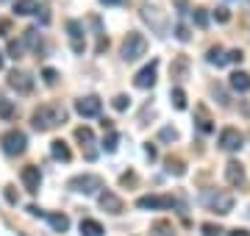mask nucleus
I'll return each mask as SVG.
<instances>
[{
	"instance_id": "nucleus-41",
	"label": "nucleus",
	"mask_w": 250,
	"mask_h": 236,
	"mask_svg": "<svg viewBox=\"0 0 250 236\" xmlns=\"http://www.w3.org/2000/svg\"><path fill=\"white\" fill-rule=\"evenodd\" d=\"M28 214H31V217H45L47 211H45V209H39V206H28Z\"/></svg>"
},
{
	"instance_id": "nucleus-5",
	"label": "nucleus",
	"mask_w": 250,
	"mask_h": 236,
	"mask_svg": "<svg viewBox=\"0 0 250 236\" xmlns=\"http://www.w3.org/2000/svg\"><path fill=\"white\" fill-rule=\"evenodd\" d=\"M142 20L147 22V25L159 34V37H164L167 31H170V22H167V17L161 14L159 6H150V3H142Z\"/></svg>"
},
{
	"instance_id": "nucleus-31",
	"label": "nucleus",
	"mask_w": 250,
	"mask_h": 236,
	"mask_svg": "<svg viewBox=\"0 0 250 236\" xmlns=\"http://www.w3.org/2000/svg\"><path fill=\"white\" fill-rule=\"evenodd\" d=\"M200 231H203V236H223L225 231L220 225H214V222H203V225H200Z\"/></svg>"
},
{
	"instance_id": "nucleus-45",
	"label": "nucleus",
	"mask_w": 250,
	"mask_h": 236,
	"mask_svg": "<svg viewBox=\"0 0 250 236\" xmlns=\"http://www.w3.org/2000/svg\"><path fill=\"white\" fill-rule=\"evenodd\" d=\"M100 3H106V6H123L125 0H100Z\"/></svg>"
},
{
	"instance_id": "nucleus-38",
	"label": "nucleus",
	"mask_w": 250,
	"mask_h": 236,
	"mask_svg": "<svg viewBox=\"0 0 250 236\" xmlns=\"http://www.w3.org/2000/svg\"><path fill=\"white\" fill-rule=\"evenodd\" d=\"M159 137L164 139V142H175V139H178V131H175V128H161Z\"/></svg>"
},
{
	"instance_id": "nucleus-36",
	"label": "nucleus",
	"mask_w": 250,
	"mask_h": 236,
	"mask_svg": "<svg viewBox=\"0 0 250 236\" xmlns=\"http://www.w3.org/2000/svg\"><path fill=\"white\" fill-rule=\"evenodd\" d=\"M214 20H217V22H228V20H231V11L225 9V6H217V9H214Z\"/></svg>"
},
{
	"instance_id": "nucleus-25",
	"label": "nucleus",
	"mask_w": 250,
	"mask_h": 236,
	"mask_svg": "<svg viewBox=\"0 0 250 236\" xmlns=\"http://www.w3.org/2000/svg\"><path fill=\"white\" fill-rule=\"evenodd\" d=\"M22 45L31 47V50H39V31L36 28H28L25 34H22Z\"/></svg>"
},
{
	"instance_id": "nucleus-4",
	"label": "nucleus",
	"mask_w": 250,
	"mask_h": 236,
	"mask_svg": "<svg viewBox=\"0 0 250 236\" xmlns=\"http://www.w3.org/2000/svg\"><path fill=\"white\" fill-rule=\"evenodd\" d=\"M0 145H3V153H6V156H22V153H25L28 139H25L22 131L11 128V131H6V134L0 137Z\"/></svg>"
},
{
	"instance_id": "nucleus-37",
	"label": "nucleus",
	"mask_w": 250,
	"mask_h": 236,
	"mask_svg": "<svg viewBox=\"0 0 250 236\" xmlns=\"http://www.w3.org/2000/svg\"><path fill=\"white\" fill-rule=\"evenodd\" d=\"M42 78H45L47 86H56V83H59V73H56V70H50V67H47L45 73H42Z\"/></svg>"
},
{
	"instance_id": "nucleus-46",
	"label": "nucleus",
	"mask_w": 250,
	"mask_h": 236,
	"mask_svg": "<svg viewBox=\"0 0 250 236\" xmlns=\"http://www.w3.org/2000/svg\"><path fill=\"white\" fill-rule=\"evenodd\" d=\"M0 70H3V53H0Z\"/></svg>"
},
{
	"instance_id": "nucleus-14",
	"label": "nucleus",
	"mask_w": 250,
	"mask_h": 236,
	"mask_svg": "<svg viewBox=\"0 0 250 236\" xmlns=\"http://www.w3.org/2000/svg\"><path fill=\"white\" fill-rule=\"evenodd\" d=\"M9 86L17 89L20 95H28V92L34 89V78H31L28 73H22V70H11L9 73Z\"/></svg>"
},
{
	"instance_id": "nucleus-12",
	"label": "nucleus",
	"mask_w": 250,
	"mask_h": 236,
	"mask_svg": "<svg viewBox=\"0 0 250 236\" xmlns=\"http://www.w3.org/2000/svg\"><path fill=\"white\" fill-rule=\"evenodd\" d=\"M156 70H159V61H156V59H153L147 67H142V70L136 73V78H134L136 89H150L153 83H156Z\"/></svg>"
},
{
	"instance_id": "nucleus-7",
	"label": "nucleus",
	"mask_w": 250,
	"mask_h": 236,
	"mask_svg": "<svg viewBox=\"0 0 250 236\" xmlns=\"http://www.w3.org/2000/svg\"><path fill=\"white\" fill-rule=\"evenodd\" d=\"M136 206L139 209H172L175 206V197L172 195H145V197L136 200Z\"/></svg>"
},
{
	"instance_id": "nucleus-13",
	"label": "nucleus",
	"mask_w": 250,
	"mask_h": 236,
	"mask_svg": "<svg viewBox=\"0 0 250 236\" xmlns=\"http://www.w3.org/2000/svg\"><path fill=\"white\" fill-rule=\"evenodd\" d=\"M242 142H245V137H242L236 128H225L223 134H220V147H223L225 153H236L242 147Z\"/></svg>"
},
{
	"instance_id": "nucleus-43",
	"label": "nucleus",
	"mask_w": 250,
	"mask_h": 236,
	"mask_svg": "<svg viewBox=\"0 0 250 236\" xmlns=\"http://www.w3.org/2000/svg\"><path fill=\"white\" fill-rule=\"evenodd\" d=\"M9 28H11L9 20H0V37H6V34H9Z\"/></svg>"
},
{
	"instance_id": "nucleus-29",
	"label": "nucleus",
	"mask_w": 250,
	"mask_h": 236,
	"mask_svg": "<svg viewBox=\"0 0 250 236\" xmlns=\"http://www.w3.org/2000/svg\"><path fill=\"white\" fill-rule=\"evenodd\" d=\"M197 128H200V131H203V134H211V117H208V114H206L203 109H197Z\"/></svg>"
},
{
	"instance_id": "nucleus-18",
	"label": "nucleus",
	"mask_w": 250,
	"mask_h": 236,
	"mask_svg": "<svg viewBox=\"0 0 250 236\" xmlns=\"http://www.w3.org/2000/svg\"><path fill=\"white\" fill-rule=\"evenodd\" d=\"M50 156H53L56 161H70V158H72V153H70V147H67V142H62V139L50 142Z\"/></svg>"
},
{
	"instance_id": "nucleus-3",
	"label": "nucleus",
	"mask_w": 250,
	"mask_h": 236,
	"mask_svg": "<svg viewBox=\"0 0 250 236\" xmlns=\"http://www.w3.org/2000/svg\"><path fill=\"white\" fill-rule=\"evenodd\" d=\"M72 192H78V195H100V189H103V178L100 175H75V178H70V183H67Z\"/></svg>"
},
{
	"instance_id": "nucleus-6",
	"label": "nucleus",
	"mask_w": 250,
	"mask_h": 236,
	"mask_svg": "<svg viewBox=\"0 0 250 236\" xmlns=\"http://www.w3.org/2000/svg\"><path fill=\"white\" fill-rule=\"evenodd\" d=\"M203 203H206L211 211H217V214H231V209H233V195L211 189V192H206V195H203Z\"/></svg>"
},
{
	"instance_id": "nucleus-39",
	"label": "nucleus",
	"mask_w": 250,
	"mask_h": 236,
	"mask_svg": "<svg viewBox=\"0 0 250 236\" xmlns=\"http://www.w3.org/2000/svg\"><path fill=\"white\" fill-rule=\"evenodd\" d=\"M175 37H178L181 42H189V28L187 25H178V28H175Z\"/></svg>"
},
{
	"instance_id": "nucleus-8",
	"label": "nucleus",
	"mask_w": 250,
	"mask_h": 236,
	"mask_svg": "<svg viewBox=\"0 0 250 236\" xmlns=\"http://www.w3.org/2000/svg\"><path fill=\"white\" fill-rule=\"evenodd\" d=\"M67 34H70V47L72 53H83L86 50V37H83V25H81L78 20H70L67 22Z\"/></svg>"
},
{
	"instance_id": "nucleus-22",
	"label": "nucleus",
	"mask_w": 250,
	"mask_h": 236,
	"mask_svg": "<svg viewBox=\"0 0 250 236\" xmlns=\"http://www.w3.org/2000/svg\"><path fill=\"white\" fill-rule=\"evenodd\" d=\"M75 139H78L83 147H89V145H95V134H92L86 125H81V128H75Z\"/></svg>"
},
{
	"instance_id": "nucleus-16",
	"label": "nucleus",
	"mask_w": 250,
	"mask_h": 236,
	"mask_svg": "<svg viewBox=\"0 0 250 236\" xmlns=\"http://www.w3.org/2000/svg\"><path fill=\"white\" fill-rule=\"evenodd\" d=\"M228 86H231L233 92L245 95V92H250V75L242 73V70H236V73H231V78H228Z\"/></svg>"
},
{
	"instance_id": "nucleus-26",
	"label": "nucleus",
	"mask_w": 250,
	"mask_h": 236,
	"mask_svg": "<svg viewBox=\"0 0 250 236\" xmlns=\"http://www.w3.org/2000/svg\"><path fill=\"white\" fill-rule=\"evenodd\" d=\"M117 142H120L117 131H114V128H108L106 137H103V150H106V153H114V150H117Z\"/></svg>"
},
{
	"instance_id": "nucleus-40",
	"label": "nucleus",
	"mask_w": 250,
	"mask_h": 236,
	"mask_svg": "<svg viewBox=\"0 0 250 236\" xmlns=\"http://www.w3.org/2000/svg\"><path fill=\"white\" fill-rule=\"evenodd\" d=\"M3 195H6V200H9L11 206L17 203V192H14V186H6V192H3Z\"/></svg>"
},
{
	"instance_id": "nucleus-20",
	"label": "nucleus",
	"mask_w": 250,
	"mask_h": 236,
	"mask_svg": "<svg viewBox=\"0 0 250 236\" xmlns=\"http://www.w3.org/2000/svg\"><path fill=\"white\" fill-rule=\"evenodd\" d=\"M150 236H175V228L170 219H156L150 222Z\"/></svg>"
},
{
	"instance_id": "nucleus-35",
	"label": "nucleus",
	"mask_w": 250,
	"mask_h": 236,
	"mask_svg": "<svg viewBox=\"0 0 250 236\" xmlns=\"http://www.w3.org/2000/svg\"><path fill=\"white\" fill-rule=\"evenodd\" d=\"M128 103H131V100H128V95H117V98L111 100V106H114L117 111H125V109H128Z\"/></svg>"
},
{
	"instance_id": "nucleus-32",
	"label": "nucleus",
	"mask_w": 250,
	"mask_h": 236,
	"mask_svg": "<svg viewBox=\"0 0 250 236\" xmlns=\"http://www.w3.org/2000/svg\"><path fill=\"white\" fill-rule=\"evenodd\" d=\"M192 20H195L197 28H206V25H208V14H206V9H195V11H192Z\"/></svg>"
},
{
	"instance_id": "nucleus-42",
	"label": "nucleus",
	"mask_w": 250,
	"mask_h": 236,
	"mask_svg": "<svg viewBox=\"0 0 250 236\" xmlns=\"http://www.w3.org/2000/svg\"><path fill=\"white\" fill-rule=\"evenodd\" d=\"M145 156H147V158H150V161H153V158H156V156H159V153H156V147H153L150 142H147V145H145Z\"/></svg>"
},
{
	"instance_id": "nucleus-34",
	"label": "nucleus",
	"mask_w": 250,
	"mask_h": 236,
	"mask_svg": "<svg viewBox=\"0 0 250 236\" xmlns=\"http://www.w3.org/2000/svg\"><path fill=\"white\" fill-rule=\"evenodd\" d=\"M242 59H245L242 50H228L225 53V64H242Z\"/></svg>"
},
{
	"instance_id": "nucleus-9",
	"label": "nucleus",
	"mask_w": 250,
	"mask_h": 236,
	"mask_svg": "<svg viewBox=\"0 0 250 236\" xmlns=\"http://www.w3.org/2000/svg\"><path fill=\"white\" fill-rule=\"evenodd\" d=\"M225 181L231 183L233 189H245V186H248L245 167H242L239 161H228V164H225Z\"/></svg>"
},
{
	"instance_id": "nucleus-27",
	"label": "nucleus",
	"mask_w": 250,
	"mask_h": 236,
	"mask_svg": "<svg viewBox=\"0 0 250 236\" xmlns=\"http://www.w3.org/2000/svg\"><path fill=\"white\" fill-rule=\"evenodd\" d=\"M164 164H167V173H170V175H178V178H181V175L187 173V167H184V161H181V158H172V156H170Z\"/></svg>"
},
{
	"instance_id": "nucleus-33",
	"label": "nucleus",
	"mask_w": 250,
	"mask_h": 236,
	"mask_svg": "<svg viewBox=\"0 0 250 236\" xmlns=\"http://www.w3.org/2000/svg\"><path fill=\"white\" fill-rule=\"evenodd\" d=\"M11 114H14V106H11V100L0 98V117H3V119H11Z\"/></svg>"
},
{
	"instance_id": "nucleus-11",
	"label": "nucleus",
	"mask_w": 250,
	"mask_h": 236,
	"mask_svg": "<svg viewBox=\"0 0 250 236\" xmlns=\"http://www.w3.org/2000/svg\"><path fill=\"white\" fill-rule=\"evenodd\" d=\"M75 111L81 117H98L100 114V98L98 95H86V98L75 100Z\"/></svg>"
},
{
	"instance_id": "nucleus-24",
	"label": "nucleus",
	"mask_w": 250,
	"mask_h": 236,
	"mask_svg": "<svg viewBox=\"0 0 250 236\" xmlns=\"http://www.w3.org/2000/svg\"><path fill=\"white\" fill-rule=\"evenodd\" d=\"M206 61H208V64H217V67H223V64H225L223 47H220V45H217V47H208V53H206Z\"/></svg>"
},
{
	"instance_id": "nucleus-47",
	"label": "nucleus",
	"mask_w": 250,
	"mask_h": 236,
	"mask_svg": "<svg viewBox=\"0 0 250 236\" xmlns=\"http://www.w3.org/2000/svg\"><path fill=\"white\" fill-rule=\"evenodd\" d=\"M0 3H9V0H0Z\"/></svg>"
},
{
	"instance_id": "nucleus-15",
	"label": "nucleus",
	"mask_w": 250,
	"mask_h": 236,
	"mask_svg": "<svg viewBox=\"0 0 250 236\" xmlns=\"http://www.w3.org/2000/svg\"><path fill=\"white\" fill-rule=\"evenodd\" d=\"M22 183H25V189L31 192V195H36L39 186H42V173H39V167H34V164L22 167Z\"/></svg>"
},
{
	"instance_id": "nucleus-21",
	"label": "nucleus",
	"mask_w": 250,
	"mask_h": 236,
	"mask_svg": "<svg viewBox=\"0 0 250 236\" xmlns=\"http://www.w3.org/2000/svg\"><path fill=\"white\" fill-rule=\"evenodd\" d=\"M81 234H83V236H103V225H100L98 219L83 217V219H81Z\"/></svg>"
},
{
	"instance_id": "nucleus-23",
	"label": "nucleus",
	"mask_w": 250,
	"mask_h": 236,
	"mask_svg": "<svg viewBox=\"0 0 250 236\" xmlns=\"http://www.w3.org/2000/svg\"><path fill=\"white\" fill-rule=\"evenodd\" d=\"M187 67H189V61H187V56H178V59H175V64H172L170 67V73H172V78H184V75H187Z\"/></svg>"
},
{
	"instance_id": "nucleus-30",
	"label": "nucleus",
	"mask_w": 250,
	"mask_h": 236,
	"mask_svg": "<svg viewBox=\"0 0 250 236\" xmlns=\"http://www.w3.org/2000/svg\"><path fill=\"white\" fill-rule=\"evenodd\" d=\"M22 53H25V45L17 42V39H11V42H9V59L17 61V59H22Z\"/></svg>"
},
{
	"instance_id": "nucleus-44",
	"label": "nucleus",
	"mask_w": 250,
	"mask_h": 236,
	"mask_svg": "<svg viewBox=\"0 0 250 236\" xmlns=\"http://www.w3.org/2000/svg\"><path fill=\"white\" fill-rule=\"evenodd\" d=\"M228 236H250V231H245V228H233V231H228Z\"/></svg>"
},
{
	"instance_id": "nucleus-19",
	"label": "nucleus",
	"mask_w": 250,
	"mask_h": 236,
	"mask_svg": "<svg viewBox=\"0 0 250 236\" xmlns=\"http://www.w3.org/2000/svg\"><path fill=\"white\" fill-rule=\"evenodd\" d=\"M45 219L50 222L56 234H67V228H70V217L67 214H45Z\"/></svg>"
},
{
	"instance_id": "nucleus-17",
	"label": "nucleus",
	"mask_w": 250,
	"mask_h": 236,
	"mask_svg": "<svg viewBox=\"0 0 250 236\" xmlns=\"http://www.w3.org/2000/svg\"><path fill=\"white\" fill-rule=\"evenodd\" d=\"M14 11H17L20 17H31V14H39V0H17L14 3Z\"/></svg>"
},
{
	"instance_id": "nucleus-28",
	"label": "nucleus",
	"mask_w": 250,
	"mask_h": 236,
	"mask_svg": "<svg viewBox=\"0 0 250 236\" xmlns=\"http://www.w3.org/2000/svg\"><path fill=\"white\" fill-rule=\"evenodd\" d=\"M170 100H172V106H175L178 111L187 109V95H184V89H178V86H175V89L170 92Z\"/></svg>"
},
{
	"instance_id": "nucleus-1",
	"label": "nucleus",
	"mask_w": 250,
	"mask_h": 236,
	"mask_svg": "<svg viewBox=\"0 0 250 236\" xmlns=\"http://www.w3.org/2000/svg\"><path fill=\"white\" fill-rule=\"evenodd\" d=\"M64 122H67V109L62 103H45V106H39L31 114V125L36 131H53V128L64 125Z\"/></svg>"
},
{
	"instance_id": "nucleus-2",
	"label": "nucleus",
	"mask_w": 250,
	"mask_h": 236,
	"mask_svg": "<svg viewBox=\"0 0 250 236\" xmlns=\"http://www.w3.org/2000/svg\"><path fill=\"white\" fill-rule=\"evenodd\" d=\"M145 53H147V39H145L142 34L131 31V34L123 39V50H120V56H123L125 61H136V59H142Z\"/></svg>"
},
{
	"instance_id": "nucleus-10",
	"label": "nucleus",
	"mask_w": 250,
	"mask_h": 236,
	"mask_svg": "<svg viewBox=\"0 0 250 236\" xmlns=\"http://www.w3.org/2000/svg\"><path fill=\"white\" fill-rule=\"evenodd\" d=\"M98 206L103 211H108V214H123V211H125V203L117 197L114 192H108V189H103L98 195Z\"/></svg>"
}]
</instances>
